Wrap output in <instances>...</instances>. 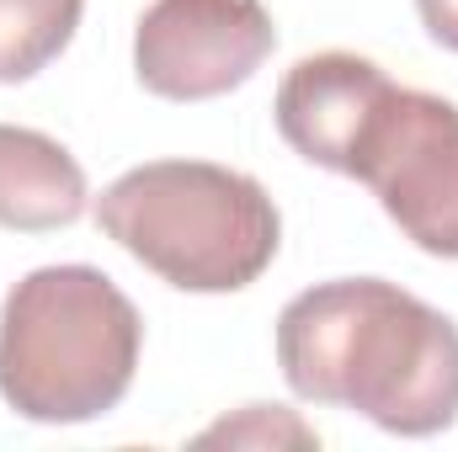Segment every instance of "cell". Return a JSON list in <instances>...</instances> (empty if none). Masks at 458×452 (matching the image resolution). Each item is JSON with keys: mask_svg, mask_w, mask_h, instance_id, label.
Segmentation results:
<instances>
[{"mask_svg": "<svg viewBox=\"0 0 458 452\" xmlns=\"http://www.w3.org/2000/svg\"><path fill=\"white\" fill-rule=\"evenodd\" d=\"M86 0H0V86H21L48 70L75 27Z\"/></svg>", "mask_w": 458, "mask_h": 452, "instance_id": "8", "label": "cell"}, {"mask_svg": "<svg viewBox=\"0 0 458 452\" xmlns=\"http://www.w3.org/2000/svg\"><path fill=\"white\" fill-rule=\"evenodd\" d=\"M102 234L182 293H240L283 245L267 187L214 160H149L97 197Z\"/></svg>", "mask_w": 458, "mask_h": 452, "instance_id": "3", "label": "cell"}, {"mask_svg": "<svg viewBox=\"0 0 458 452\" xmlns=\"http://www.w3.org/2000/svg\"><path fill=\"white\" fill-rule=\"evenodd\" d=\"M389 86L394 80L362 54H346V48L310 54L277 86V102H272L277 133L310 165L346 176L352 155H357V138L373 122L378 102L389 96Z\"/></svg>", "mask_w": 458, "mask_h": 452, "instance_id": "6", "label": "cell"}, {"mask_svg": "<svg viewBox=\"0 0 458 452\" xmlns=\"http://www.w3.org/2000/svg\"><path fill=\"white\" fill-rule=\"evenodd\" d=\"M86 197H91L86 171L59 138L0 122V229L16 234L70 229L86 213Z\"/></svg>", "mask_w": 458, "mask_h": 452, "instance_id": "7", "label": "cell"}, {"mask_svg": "<svg viewBox=\"0 0 458 452\" xmlns=\"http://www.w3.org/2000/svg\"><path fill=\"white\" fill-rule=\"evenodd\" d=\"M277 367L310 405H342L389 437L458 421V325L384 277L315 282L277 314Z\"/></svg>", "mask_w": 458, "mask_h": 452, "instance_id": "1", "label": "cell"}, {"mask_svg": "<svg viewBox=\"0 0 458 452\" xmlns=\"http://www.w3.org/2000/svg\"><path fill=\"white\" fill-rule=\"evenodd\" d=\"M416 16H421L432 43H443L448 54H458V0H416Z\"/></svg>", "mask_w": 458, "mask_h": 452, "instance_id": "10", "label": "cell"}, {"mask_svg": "<svg viewBox=\"0 0 458 452\" xmlns=\"http://www.w3.org/2000/svg\"><path fill=\"white\" fill-rule=\"evenodd\" d=\"M198 442H203V448H214V442H229V448H240V442H256V448H277V442L320 448V437H315L304 421H293V410H283V405H245L234 421L208 426Z\"/></svg>", "mask_w": 458, "mask_h": 452, "instance_id": "9", "label": "cell"}, {"mask_svg": "<svg viewBox=\"0 0 458 452\" xmlns=\"http://www.w3.org/2000/svg\"><path fill=\"white\" fill-rule=\"evenodd\" d=\"M346 176L378 197L416 250L458 261V107L448 96L389 86Z\"/></svg>", "mask_w": 458, "mask_h": 452, "instance_id": "4", "label": "cell"}, {"mask_svg": "<svg viewBox=\"0 0 458 452\" xmlns=\"http://www.w3.org/2000/svg\"><path fill=\"white\" fill-rule=\"evenodd\" d=\"M144 351L133 298L97 266H38L0 304V399L38 426L123 405Z\"/></svg>", "mask_w": 458, "mask_h": 452, "instance_id": "2", "label": "cell"}, {"mask_svg": "<svg viewBox=\"0 0 458 452\" xmlns=\"http://www.w3.org/2000/svg\"><path fill=\"white\" fill-rule=\"evenodd\" d=\"M277 48L261 0H155L133 27V75L160 102L240 91Z\"/></svg>", "mask_w": 458, "mask_h": 452, "instance_id": "5", "label": "cell"}]
</instances>
